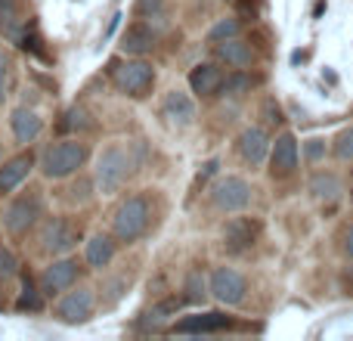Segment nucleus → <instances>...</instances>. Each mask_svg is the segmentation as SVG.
<instances>
[{
  "label": "nucleus",
  "mask_w": 353,
  "mask_h": 341,
  "mask_svg": "<svg viewBox=\"0 0 353 341\" xmlns=\"http://www.w3.org/2000/svg\"><path fill=\"white\" fill-rule=\"evenodd\" d=\"M143 155L137 153L134 143L128 140H115L109 146L99 149L97 165H93V183H97V193L103 195H115L128 186V180L140 170Z\"/></svg>",
  "instance_id": "1"
},
{
  "label": "nucleus",
  "mask_w": 353,
  "mask_h": 341,
  "mask_svg": "<svg viewBox=\"0 0 353 341\" xmlns=\"http://www.w3.org/2000/svg\"><path fill=\"white\" fill-rule=\"evenodd\" d=\"M90 162V146H87L81 137H62V140L50 143L47 149L37 159V170H41L43 180H68V177H78L81 170Z\"/></svg>",
  "instance_id": "2"
},
{
  "label": "nucleus",
  "mask_w": 353,
  "mask_h": 341,
  "mask_svg": "<svg viewBox=\"0 0 353 341\" xmlns=\"http://www.w3.org/2000/svg\"><path fill=\"white\" fill-rule=\"evenodd\" d=\"M43 217H47V193L41 186H28L25 193L10 195L3 214H0V226L10 239H25L37 230Z\"/></svg>",
  "instance_id": "3"
},
{
  "label": "nucleus",
  "mask_w": 353,
  "mask_h": 341,
  "mask_svg": "<svg viewBox=\"0 0 353 341\" xmlns=\"http://www.w3.org/2000/svg\"><path fill=\"white\" fill-rule=\"evenodd\" d=\"M152 226V195L143 189L128 199H121L112 211V236L118 239V245H134Z\"/></svg>",
  "instance_id": "4"
},
{
  "label": "nucleus",
  "mask_w": 353,
  "mask_h": 341,
  "mask_svg": "<svg viewBox=\"0 0 353 341\" xmlns=\"http://www.w3.org/2000/svg\"><path fill=\"white\" fill-rule=\"evenodd\" d=\"M37 251L43 257H62L72 255L78 242H84V226L81 220L68 217V214H56V217H43L37 224Z\"/></svg>",
  "instance_id": "5"
},
{
  "label": "nucleus",
  "mask_w": 353,
  "mask_h": 341,
  "mask_svg": "<svg viewBox=\"0 0 353 341\" xmlns=\"http://www.w3.org/2000/svg\"><path fill=\"white\" fill-rule=\"evenodd\" d=\"M109 81L121 97L146 99L155 90V66L143 56H128V59L109 62Z\"/></svg>",
  "instance_id": "6"
},
{
  "label": "nucleus",
  "mask_w": 353,
  "mask_h": 341,
  "mask_svg": "<svg viewBox=\"0 0 353 341\" xmlns=\"http://www.w3.org/2000/svg\"><path fill=\"white\" fill-rule=\"evenodd\" d=\"M93 311H97V292H93L90 286H84V282H74L72 289H65L53 307L56 320L68 323V326L87 323V320L93 317Z\"/></svg>",
  "instance_id": "7"
},
{
  "label": "nucleus",
  "mask_w": 353,
  "mask_h": 341,
  "mask_svg": "<svg viewBox=\"0 0 353 341\" xmlns=\"http://www.w3.org/2000/svg\"><path fill=\"white\" fill-rule=\"evenodd\" d=\"M208 195H211V205L217 208V211L236 214V211H245V208L254 202V186H251L245 177L230 174V177H220V180L208 189Z\"/></svg>",
  "instance_id": "8"
},
{
  "label": "nucleus",
  "mask_w": 353,
  "mask_h": 341,
  "mask_svg": "<svg viewBox=\"0 0 353 341\" xmlns=\"http://www.w3.org/2000/svg\"><path fill=\"white\" fill-rule=\"evenodd\" d=\"M261 233H263L261 217L236 211V217H230L223 224V230H220V245H223L226 255H245L248 249H254Z\"/></svg>",
  "instance_id": "9"
},
{
  "label": "nucleus",
  "mask_w": 353,
  "mask_h": 341,
  "mask_svg": "<svg viewBox=\"0 0 353 341\" xmlns=\"http://www.w3.org/2000/svg\"><path fill=\"white\" fill-rule=\"evenodd\" d=\"M81 273H84V267H81L78 257H72V255L50 257V264L43 267V273H41V280H37V286H41L43 298H59L65 289H72L74 282L81 280Z\"/></svg>",
  "instance_id": "10"
},
{
  "label": "nucleus",
  "mask_w": 353,
  "mask_h": 341,
  "mask_svg": "<svg viewBox=\"0 0 353 341\" xmlns=\"http://www.w3.org/2000/svg\"><path fill=\"white\" fill-rule=\"evenodd\" d=\"M208 286H211V298L217 301L220 307H239L245 301V295H248L245 276L232 267H217L208 276Z\"/></svg>",
  "instance_id": "11"
},
{
  "label": "nucleus",
  "mask_w": 353,
  "mask_h": 341,
  "mask_svg": "<svg viewBox=\"0 0 353 341\" xmlns=\"http://www.w3.org/2000/svg\"><path fill=\"white\" fill-rule=\"evenodd\" d=\"M298 137L292 130H282L273 143H270V177L273 180H288L298 170Z\"/></svg>",
  "instance_id": "12"
},
{
  "label": "nucleus",
  "mask_w": 353,
  "mask_h": 341,
  "mask_svg": "<svg viewBox=\"0 0 353 341\" xmlns=\"http://www.w3.org/2000/svg\"><path fill=\"white\" fill-rule=\"evenodd\" d=\"M34 168H37V155L31 153V149H22V153H16L12 159H6L3 165H0V199H10V195L28 180Z\"/></svg>",
  "instance_id": "13"
},
{
  "label": "nucleus",
  "mask_w": 353,
  "mask_h": 341,
  "mask_svg": "<svg viewBox=\"0 0 353 341\" xmlns=\"http://www.w3.org/2000/svg\"><path fill=\"white\" fill-rule=\"evenodd\" d=\"M270 134H267V128H245L242 134L236 137V153H239V159L245 162V165H251V168H257V165H263V162L270 159Z\"/></svg>",
  "instance_id": "14"
},
{
  "label": "nucleus",
  "mask_w": 353,
  "mask_h": 341,
  "mask_svg": "<svg viewBox=\"0 0 353 341\" xmlns=\"http://www.w3.org/2000/svg\"><path fill=\"white\" fill-rule=\"evenodd\" d=\"M223 78H226V72L220 68V62H199L189 72V93H195L201 99H214V97H220Z\"/></svg>",
  "instance_id": "15"
},
{
  "label": "nucleus",
  "mask_w": 353,
  "mask_h": 341,
  "mask_svg": "<svg viewBox=\"0 0 353 341\" xmlns=\"http://www.w3.org/2000/svg\"><path fill=\"white\" fill-rule=\"evenodd\" d=\"M115 255H118V239L112 236V233L97 230V233H90V236H87V242H84V264H87V270L112 267Z\"/></svg>",
  "instance_id": "16"
},
{
  "label": "nucleus",
  "mask_w": 353,
  "mask_h": 341,
  "mask_svg": "<svg viewBox=\"0 0 353 341\" xmlns=\"http://www.w3.org/2000/svg\"><path fill=\"white\" fill-rule=\"evenodd\" d=\"M230 326L232 320L223 311H205V313H189V317L176 320L174 332H180V335H211V332H223Z\"/></svg>",
  "instance_id": "17"
},
{
  "label": "nucleus",
  "mask_w": 353,
  "mask_h": 341,
  "mask_svg": "<svg viewBox=\"0 0 353 341\" xmlns=\"http://www.w3.org/2000/svg\"><path fill=\"white\" fill-rule=\"evenodd\" d=\"M10 130L19 146H31L43 134V118L34 109H28V106H19V109L10 112Z\"/></svg>",
  "instance_id": "18"
},
{
  "label": "nucleus",
  "mask_w": 353,
  "mask_h": 341,
  "mask_svg": "<svg viewBox=\"0 0 353 341\" xmlns=\"http://www.w3.org/2000/svg\"><path fill=\"white\" fill-rule=\"evenodd\" d=\"M155 41H159V35H155V28L149 22H130L124 28L118 47H121L124 56H146V53H152Z\"/></svg>",
  "instance_id": "19"
},
{
  "label": "nucleus",
  "mask_w": 353,
  "mask_h": 341,
  "mask_svg": "<svg viewBox=\"0 0 353 341\" xmlns=\"http://www.w3.org/2000/svg\"><path fill=\"white\" fill-rule=\"evenodd\" d=\"M28 16L22 10V0H0V35L10 43H19L28 31Z\"/></svg>",
  "instance_id": "20"
},
{
  "label": "nucleus",
  "mask_w": 353,
  "mask_h": 341,
  "mask_svg": "<svg viewBox=\"0 0 353 341\" xmlns=\"http://www.w3.org/2000/svg\"><path fill=\"white\" fill-rule=\"evenodd\" d=\"M214 56H217V62H223V66H230V68L254 66V47H251V41H245V37H230V41H223V43H214Z\"/></svg>",
  "instance_id": "21"
},
{
  "label": "nucleus",
  "mask_w": 353,
  "mask_h": 341,
  "mask_svg": "<svg viewBox=\"0 0 353 341\" xmlns=\"http://www.w3.org/2000/svg\"><path fill=\"white\" fill-rule=\"evenodd\" d=\"M161 112L165 118L174 124V128H192L195 124V99L189 97L186 90H171L161 103Z\"/></svg>",
  "instance_id": "22"
},
{
  "label": "nucleus",
  "mask_w": 353,
  "mask_h": 341,
  "mask_svg": "<svg viewBox=\"0 0 353 341\" xmlns=\"http://www.w3.org/2000/svg\"><path fill=\"white\" fill-rule=\"evenodd\" d=\"M310 193L313 199L319 202H338L344 193V183L338 174H332V170H319V174L310 177Z\"/></svg>",
  "instance_id": "23"
},
{
  "label": "nucleus",
  "mask_w": 353,
  "mask_h": 341,
  "mask_svg": "<svg viewBox=\"0 0 353 341\" xmlns=\"http://www.w3.org/2000/svg\"><path fill=\"white\" fill-rule=\"evenodd\" d=\"M72 180V177H68ZM93 193H97V183H93V177H78V180H72L65 189H62L59 199L65 202L68 208H81L87 205V202L93 199Z\"/></svg>",
  "instance_id": "24"
},
{
  "label": "nucleus",
  "mask_w": 353,
  "mask_h": 341,
  "mask_svg": "<svg viewBox=\"0 0 353 341\" xmlns=\"http://www.w3.org/2000/svg\"><path fill=\"white\" fill-rule=\"evenodd\" d=\"M16 311H43V292L31 276H19V295H16Z\"/></svg>",
  "instance_id": "25"
},
{
  "label": "nucleus",
  "mask_w": 353,
  "mask_h": 341,
  "mask_svg": "<svg viewBox=\"0 0 353 341\" xmlns=\"http://www.w3.org/2000/svg\"><path fill=\"white\" fill-rule=\"evenodd\" d=\"M130 282H134V270H121L118 276H112V280L103 282V289H99V301H103L105 307H115L118 301L124 298V292L130 289Z\"/></svg>",
  "instance_id": "26"
},
{
  "label": "nucleus",
  "mask_w": 353,
  "mask_h": 341,
  "mask_svg": "<svg viewBox=\"0 0 353 341\" xmlns=\"http://www.w3.org/2000/svg\"><path fill=\"white\" fill-rule=\"evenodd\" d=\"M261 84L257 78H251L245 68H232V75H226L223 78V87H220V97H230V99H239L245 97V93H251L254 87Z\"/></svg>",
  "instance_id": "27"
},
{
  "label": "nucleus",
  "mask_w": 353,
  "mask_h": 341,
  "mask_svg": "<svg viewBox=\"0 0 353 341\" xmlns=\"http://www.w3.org/2000/svg\"><path fill=\"white\" fill-rule=\"evenodd\" d=\"M180 298H183V304H205V301L211 298V286H208V276L201 273V270H192V273L186 276Z\"/></svg>",
  "instance_id": "28"
},
{
  "label": "nucleus",
  "mask_w": 353,
  "mask_h": 341,
  "mask_svg": "<svg viewBox=\"0 0 353 341\" xmlns=\"http://www.w3.org/2000/svg\"><path fill=\"white\" fill-rule=\"evenodd\" d=\"M183 307V298H176V295H171V298H165V301H159V304H152L146 313H143V320L140 323L143 326H159V323H168L171 317H176V311Z\"/></svg>",
  "instance_id": "29"
},
{
  "label": "nucleus",
  "mask_w": 353,
  "mask_h": 341,
  "mask_svg": "<svg viewBox=\"0 0 353 341\" xmlns=\"http://www.w3.org/2000/svg\"><path fill=\"white\" fill-rule=\"evenodd\" d=\"M242 35V22H239L236 16H230V19H220V22H214L211 25V31H208V43H223V41H230V37H239Z\"/></svg>",
  "instance_id": "30"
},
{
  "label": "nucleus",
  "mask_w": 353,
  "mask_h": 341,
  "mask_svg": "<svg viewBox=\"0 0 353 341\" xmlns=\"http://www.w3.org/2000/svg\"><path fill=\"white\" fill-rule=\"evenodd\" d=\"M90 128H93V121H90V115H87V109H81V106L65 109V115H62V121H59V130H72V134L90 130Z\"/></svg>",
  "instance_id": "31"
},
{
  "label": "nucleus",
  "mask_w": 353,
  "mask_h": 341,
  "mask_svg": "<svg viewBox=\"0 0 353 341\" xmlns=\"http://www.w3.org/2000/svg\"><path fill=\"white\" fill-rule=\"evenodd\" d=\"M19 276V261L3 242H0V289H6Z\"/></svg>",
  "instance_id": "32"
},
{
  "label": "nucleus",
  "mask_w": 353,
  "mask_h": 341,
  "mask_svg": "<svg viewBox=\"0 0 353 341\" xmlns=\"http://www.w3.org/2000/svg\"><path fill=\"white\" fill-rule=\"evenodd\" d=\"M332 155H335L338 162H353V124L344 128L341 134L332 140Z\"/></svg>",
  "instance_id": "33"
},
{
  "label": "nucleus",
  "mask_w": 353,
  "mask_h": 341,
  "mask_svg": "<svg viewBox=\"0 0 353 341\" xmlns=\"http://www.w3.org/2000/svg\"><path fill=\"white\" fill-rule=\"evenodd\" d=\"M10 75H12V56L0 47V106H3L6 90H10Z\"/></svg>",
  "instance_id": "34"
},
{
  "label": "nucleus",
  "mask_w": 353,
  "mask_h": 341,
  "mask_svg": "<svg viewBox=\"0 0 353 341\" xmlns=\"http://www.w3.org/2000/svg\"><path fill=\"white\" fill-rule=\"evenodd\" d=\"M325 153H329V146H325V140H319V137H313V140L304 143V155H307V162H313V165L323 162Z\"/></svg>",
  "instance_id": "35"
},
{
  "label": "nucleus",
  "mask_w": 353,
  "mask_h": 341,
  "mask_svg": "<svg viewBox=\"0 0 353 341\" xmlns=\"http://www.w3.org/2000/svg\"><path fill=\"white\" fill-rule=\"evenodd\" d=\"M161 10H165V0H137V6H134V12L137 16H143V19L159 16Z\"/></svg>",
  "instance_id": "36"
},
{
  "label": "nucleus",
  "mask_w": 353,
  "mask_h": 341,
  "mask_svg": "<svg viewBox=\"0 0 353 341\" xmlns=\"http://www.w3.org/2000/svg\"><path fill=\"white\" fill-rule=\"evenodd\" d=\"M285 118H282V109L273 103V99H267L263 103V124H270V128H276V124H282Z\"/></svg>",
  "instance_id": "37"
},
{
  "label": "nucleus",
  "mask_w": 353,
  "mask_h": 341,
  "mask_svg": "<svg viewBox=\"0 0 353 341\" xmlns=\"http://www.w3.org/2000/svg\"><path fill=\"white\" fill-rule=\"evenodd\" d=\"M341 251L353 261V224L344 230V239H341Z\"/></svg>",
  "instance_id": "38"
},
{
  "label": "nucleus",
  "mask_w": 353,
  "mask_h": 341,
  "mask_svg": "<svg viewBox=\"0 0 353 341\" xmlns=\"http://www.w3.org/2000/svg\"><path fill=\"white\" fill-rule=\"evenodd\" d=\"M341 282H344V289H347V295H353V264H347V267H344Z\"/></svg>",
  "instance_id": "39"
},
{
  "label": "nucleus",
  "mask_w": 353,
  "mask_h": 341,
  "mask_svg": "<svg viewBox=\"0 0 353 341\" xmlns=\"http://www.w3.org/2000/svg\"><path fill=\"white\" fill-rule=\"evenodd\" d=\"M232 3H236V0H232Z\"/></svg>",
  "instance_id": "40"
}]
</instances>
